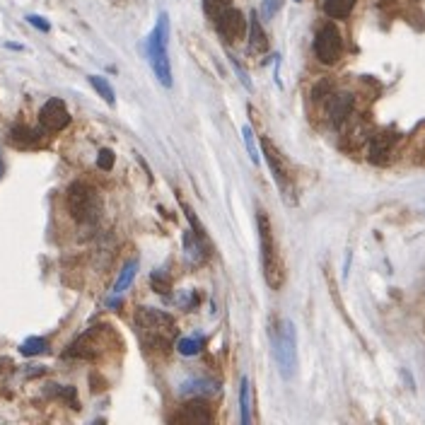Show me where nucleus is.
<instances>
[{
	"label": "nucleus",
	"mask_w": 425,
	"mask_h": 425,
	"mask_svg": "<svg viewBox=\"0 0 425 425\" xmlns=\"http://www.w3.org/2000/svg\"><path fill=\"white\" fill-rule=\"evenodd\" d=\"M136 324H138V331L143 344L150 348H157V346H167L175 336V319L169 317L167 312H159L153 307H140L136 314Z\"/></svg>",
	"instance_id": "1"
},
{
	"label": "nucleus",
	"mask_w": 425,
	"mask_h": 425,
	"mask_svg": "<svg viewBox=\"0 0 425 425\" xmlns=\"http://www.w3.org/2000/svg\"><path fill=\"white\" fill-rule=\"evenodd\" d=\"M167 41H169V20H167V12H162L157 20V27H155V31L148 39V56L157 80L162 82L164 88H172V66H169V56H167Z\"/></svg>",
	"instance_id": "2"
},
{
	"label": "nucleus",
	"mask_w": 425,
	"mask_h": 425,
	"mask_svg": "<svg viewBox=\"0 0 425 425\" xmlns=\"http://www.w3.org/2000/svg\"><path fill=\"white\" fill-rule=\"evenodd\" d=\"M66 203H68V210H70V216L75 218L77 222H94L99 218V210H102L99 194L90 184H82V181L70 184Z\"/></svg>",
	"instance_id": "3"
},
{
	"label": "nucleus",
	"mask_w": 425,
	"mask_h": 425,
	"mask_svg": "<svg viewBox=\"0 0 425 425\" xmlns=\"http://www.w3.org/2000/svg\"><path fill=\"white\" fill-rule=\"evenodd\" d=\"M295 346H297L295 326L285 319L281 324V329L276 331V336H273V355H276L278 370H281V374L285 379H290L292 372H295V363H297Z\"/></svg>",
	"instance_id": "4"
},
{
	"label": "nucleus",
	"mask_w": 425,
	"mask_h": 425,
	"mask_svg": "<svg viewBox=\"0 0 425 425\" xmlns=\"http://www.w3.org/2000/svg\"><path fill=\"white\" fill-rule=\"evenodd\" d=\"M259 242H261V263H263V276L271 287H278L281 276H278V259H276V246H273L271 237V222H268L266 213H259Z\"/></svg>",
	"instance_id": "5"
},
{
	"label": "nucleus",
	"mask_w": 425,
	"mask_h": 425,
	"mask_svg": "<svg viewBox=\"0 0 425 425\" xmlns=\"http://www.w3.org/2000/svg\"><path fill=\"white\" fill-rule=\"evenodd\" d=\"M341 51H344L341 31L333 25H324L319 29L317 39H314V53H317V58L322 63H326V66H333L341 58Z\"/></svg>",
	"instance_id": "6"
},
{
	"label": "nucleus",
	"mask_w": 425,
	"mask_h": 425,
	"mask_svg": "<svg viewBox=\"0 0 425 425\" xmlns=\"http://www.w3.org/2000/svg\"><path fill=\"white\" fill-rule=\"evenodd\" d=\"M39 123L41 129L49 131V133H58L70 123V114H68V107L61 102V99H49L39 112Z\"/></svg>",
	"instance_id": "7"
},
{
	"label": "nucleus",
	"mask_w": 425,
	"mask_h": 425,
	"mask_svg": "<svg viewBox=\"0 0 425 425\" xmlns=\"http://www.w3.org/2000/svg\"><path fill=\"white\" fill-rule=\"evenodd\" d=\"M216 25H218L220 36L227 41V44L244 39V34H246V20L237 8H227V10L216 20Z\"/></svg>",
	"instance_id": "8"
},
{
	"label": "nucleus",
	"mask_w": 425,
	"mask_h": 425,
	"mask_svg": "<svg viewBox=\"0 0 425 425\" xmlns=\"http://www.w3.org/2000/svg\"><path fill=\"white\" fill-rule=\"evenodd\" d=\"M261 148H263V155H266V159H268V167H271V172H273V179L278 181V186H281L283 191H287L290 189V175H287V167H285V162H283L281 153L273 148L268 138L261 140Z\"/></svg>",
	"instance_id": "9"
},
{
	"label": "nucleus",
	"mask_w": 425,
	"mask_h": 425,
	"mask_svg": "<svg viewBox=\"0 0 425 425\" xmlns=\"http://www.w3.org/2000/svg\"><path fill=\"white\" fill-rule=\"evenodd\" d=\"M175 420H179V423H210L213 415H210L205 401H191V404L184 406L181 413H177Z\"/></svg>",
	"instance_id": "10"
},
{
	"label": "nucleus",
	"mask_w": 425,
	"mask_h": 425,
	"mask_svg": "<svg viewBox=\"0 0 425 425\" xmlns=\"http://www.w3.org/2000/svg\"><path fill=\"white\" fill-rule=\"evenodd\" d=\"M10 145H15L20 150L36 148V145H41V133L34 129H27V126H15L10 131Z\"/></svg>",
	"instance_id": "11"
},
{
	"label": "nucleus",
	"mask_w": 425,
	"mask_h": 425,
	"mask_svg": "<svg viewBox=\"0 0 425 425\" xmlns=\"http://www.w3.org/2000/svg\"><path fill=\"white\" fill-rule=\"evenodd\" d=\"M268 49V39L266 31H263L261 22H259L257 12H251V22H249V53H263Z\"/></svg>",
	"instance_id": "12"
},
{
	"label": "nucleus",
	"mask_w": 425,
	"mask_h": 425,
	"mask_svg": "<svg viewBox=\"0 0 425 425\" xmlns=\"http://www.w3.org/2000/svg\"><path fill=\"white\" fill-rule=\"evenodd\" d=\"M391 145H394V136L389 133V131H385V133H377L372 138V143H370V159L372 162H385L387 155L391 153Z\"/></svg>",
	"instance_id": "13"
},
{
	"label": "nucleus",
	"mask_w": 425,
	"mask_h": 425,
	"mask_svg": "<svg viewBox=\"0 0 425 425\" xmlns=\"http://www.w3.org/2000/svg\"><path fill=\"white\" fill-rule=\"evenodd\" d=\"M350 109H353V97H350V94H336V97L331 99V104H329V114H331L333 123L344 121L350 114Z\"/></svg>",
	"instance_id": "14"
},
{
	"label": "nucleus",
	"mask_w": 425,
	"mask_h": 425,
	"mask_svg": "<svg viewBox=\"0 0 425 425\" xmlns=\"http://www.w3.org/2000/svg\"><path fill=\"white\" fill-rule=\"evenodd\" d=\"M358 0H324V12L333 20H344L353 12Z\"/></svg>",
	"instance_id": "15"
},
{
	"label": "nucleus",
	"mask_w": 425,
	"mask_h": 425,
	"mask_svg": "<svg viewBox=\"0 0 425 425\" xmlns=\"http://www.w3.org/2000/svg\"><path fill=\"white\" fill-rule=\"evenodd\" d=\"M136 271H138V261H129L126 266L121 268V273H118V278H116V283H114V295H121V292H126L129 290V285L133 283V278H136Z\"/></svg>",
	"instance_id": "16"
},
{
	"label": "nucleus",
	"mask_w": 425,
	"mask_h": 425,
	"mask_svg": "<svg viewBox=\"0 0 425 425\" xmlns=\"http://www.w3.org/2000/svg\"><path fill=\"white\" fill-rule=\"evenodd\" d=\"M88 80H90V85H92V88L97 90L99 97H102L104 102L109 104V107H114V104H116V94H114V88L109 85L107 77H102V75H90Z\"/></svg>",
	"instance_id": "17"
},
{
	"label": "nucleus",
	"mask_w": 425,
	"mask_h": 425,
	"mask_svg": "<svg viewBox=\"0 0 425 425\" xmlns=\"http://www.w3.org/2000/svg\"><path fill=\"white\" fill-rule=\"evenodd\" d=\"M47 350H49V341H47V338H39V336L27 338L25 344L20 346V353L27 355V358H31V355H39V353H47Z\"/></svg>",
	"instance_id": "18"
},
{
	"label": "nucleus",
	"mask_w": 425,
	"mask_h": 425,
	"mask_svg": "<svg viewBox=\"0 0 425 425\" xmlns=\"http://www.w3.org/2000/svg\"><path fill=\"white\" fill-rule=\"evenodd\" d=\"M249 377H242V387H240V406H242V423L249 425L251 415H249Z\"/></svg>",
	"instance_id": "19"
},
{
	"label": "nucleus",
	"mask_w": 425,
	"mask_h": 425,
	"mask_svg": "<svg viewBox=\"0 0 425 425\" xmlns=\"http://www.w3.org/2000/svg\"><path fill=\"white\" fill-rule=\"evenodd\" d=\"M227 8H232L230 0H203V10H205V15H208L210 20H218V17H220Z\"/></svg>",
	"instance_id": "20"
},
{
	"label": "nucleus",
	"mask_w": 425,
	"mask_h": 425,
	"mask_svg": "<svg viewBox=\"0 0 425 425\" xmlns=\"http://www.w3.org/2000/svg\"><path fill=\"white\" fill-rule=\"evenodd\" d=\"M201 348H203V338H179L177 344V350L181 355H198Z\"/></svg>",
	"instance_id": "21"
},
{
	"label": "nucleus",
	"mask_w": 425,
	"mask_h": 425,
	"mask_svg": "<svg viewBox=\"0 0 425 425\" xmlns=\"http://www.w3.org/2000/svg\"><path fill=\"white\" fill-rule=\"evenodd\" d=\"M242 136H244V145H246V150H249L251 162L259 164L261 155H259V150H257V136H254V131H251L249 126H244V129H242Z\"/></svg>",
	"instance_id": "22"
},
{
	"label": "nucleus",
	"mask_w": 425,
	"mask_h": 425,
	"mask_svg": "<svg viewBox=\"0 0 425 425\" xmlns=\"http://www.w3.org/2000/svg\"><path fill=\"white\" fill-rule=\"evenodd\" d=\"M201 235H196V240H194V235L191 232H186L184 235V246H186V257L191 259V261H201Z\"/></svg>",
	"instance_id": "23"
},
{
	"label": "nucleus",
	"mask_w": 425,
	"mask_h": 425,
	"mask_svg": "<svg viewBox=\"0 0 425 425\" xmlns=\"http://www.w3.org/2000/svg\"><path fill=\"white\" fill-rule=\"evenodd\" d=\"M97 167L104 169V172H109V169L114 167V153L109 148H102L97 155Z\"/></svg>",
	"instance_id": "24"
},
{
	"label": "nucleus",
	"mask_w": 425,
	"mask_h": 425,
	"mask_svg": "<svg viewBox=\"0 0 425 425\" xmlns=\"http://www.w3.org/2000/svg\"><path fill=\"white\" fill-rule=\"evenodd\" d=\"M153 285H155V290L157 292H169V287H172V283H169V278H167V273H153Z\"/></svg>",
	"instance_id": "25"
},
{
	"label": "nucleus",
	"mask_w": 425,
	"mask_h": 425,
	"mask_svg": "<svg viewBox=\"0 0 425 425\" xmlns=\"http://www.w3.org/2000/svg\"><path fill=\"white\" fill-rule=\"evenodd\" d=\"M27 22H29L31 27H36V29H41V31H49L51 29V25H49L44 17H39V15H27Z\"/></svg>",
	"instance_id": "26"
},
{
	"label": "nucleus",
	"mask_w": 425,
	"mask_h": 425,
	"mask_svg": "<svg viewBox=\"0 0 425 425\" xmlns=\"http://www.w3.org/2000/svg\"><path fill=\"white\" fill-rule=\"evenodd\" d=\"M283 5V0H263V15L273 17V12H278Z\"/></svg>",
	"instance_id": "27"
},
{
	"label": "nucleus",
	"mask_w": 425,
	"mask_h": 425,
	"mask_svg": "<svg viewBox=\"0 0 425 425\" xmlns=\"http://www.w3.org/2000/svg\"><path fill=\"white\" fill-rule=\"evenodd\" d=\"M8 365V360H0V374H3V368Z\"/></svg>",
	"instance_id": "28"
},
{
	"label": "nucleus",
	"mask_w": 425,
	"mask_h": 425,
	"mask_svg": "<svg viewBox=\"0 0 425 425\" xmlns=\"http://www.w3.org/2000/svg\"><path fill=\"white\" fill-rule=\"evenodd\" d=\"M0 179H3V159H0Z\"/></svg>",
	"instance_id": "29"
}]
</instances>
